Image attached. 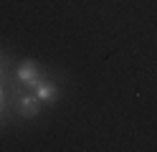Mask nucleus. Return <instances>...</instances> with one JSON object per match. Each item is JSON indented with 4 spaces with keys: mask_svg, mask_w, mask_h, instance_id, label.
<instances>
[{
    "mask_svg": "<svg viewBox=\"0 0 157 152\" xmlns=\"http://www.w3.org/2000/svg\"><path fill=\"white\" fill-rule=\"evenodd\" d=\"M41 79V68H38L33 61H25V64L18 68V81H21V84H25V86H36V81Z\"/></svg>",
    "mask_w": 157,
    "mask_h": 152,
    "instance_id": "obj_1",
    "label": "nucleus"
},
{
    "mask_svg": "<svg viewBox=\"0 0 157 152\" xmlns=\"http://www.w3.org/2000/svg\"><path fill=\"white\" fill-rule=\"evenodd\" d=\"M33 91H36V96L41 99V101H53L56 99V94H58V86L53 84V81H48V79H38L36 81V86H33Z\"/></svg>",
    "mask_w": 157,
    "mask_h": 152,
    "instance_id": "obj_2",
    "label": "nucleus"
},
{
    "mask_svg": "<svg viewBox=\"0 0 157 152\" xmlns=\"http://www.w3.org/2000/svg\"><path fill=\"white\" fill-rule=\"evenodd\" d=\"M18 111H21L23 117H36L38 111H41V99L38 96H31V94H25V96H21L18 99Z\"/></svg>",
    "mask_w": 157,
    "mask_h": 152,
    "instance_id": "obj_3",
    "label": "nucleus"
},
{
    "mask_svg": "<svg viewBox=\"0 0 157 152\" xmlns=\"http://www.w3.org/2000/svg\"><path fill=\"white\" fill-rule=\"evenodd\" d=\"M0 111H3V89H0Z\"/></svg>",
    "mask_w": 157,
    "mask_h": 152,
    "instance_id": "obj_4",
    "label": "nucleus"
},
{
    "mask_svg": "<svg viewBox=\"0 0 157 152\" xmlns=\"http://www.w3.org/2000/svg\"><path fill=\"white\" fill-rule=\"evenodd\" d=\"M0 61H3V58H0Z\"/></svg>",
    "mask_w": 157,
    "mask_h": 152,
    "instance_id": "obj_5",
    "label": "nucleus"
}]
</instances>
